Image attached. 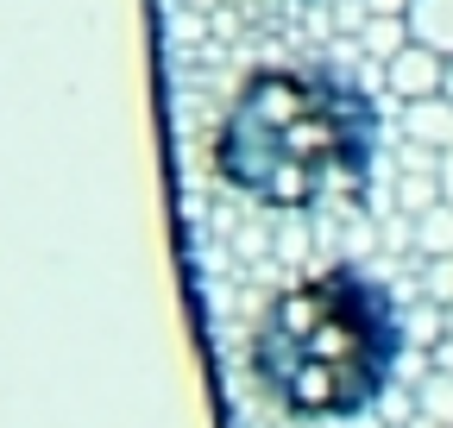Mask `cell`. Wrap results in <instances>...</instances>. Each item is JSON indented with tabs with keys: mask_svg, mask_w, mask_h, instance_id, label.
<instances>
[{
	"mask_svg": "<svg viewBox=\"0 0 453 428\" xmlns=\"http://www.w3.org/2000/svg\"><path fill=\"white\" fill-rule=\"evenodd\" d=\"M403 38L453 57V0H410L403 7Z\"/></svg>",
	"mask_w": 453,
	"mask_h": 428,
	"instance_id": "obj_5",
	"label": "cell"
},
{
	"mask_svg": "<svg viewBox=\"0 0 453 428\" xmlns=\"http://www.w3.org/2000/svg\"><path fill=\"white\" fill-rule=\"evenodd\" d=\"M214 177L258 208H315L365 189L378 164V107L334 70H252L208 139Z\"/></svg>",
	"mask_w": 453,
	"mask_h": 428,
	"instance_id": "obj_1",
	"label": "cell"
},
{
	"mask_svg": "<svg viewBox=\"0 0 453 428\" xmlns=\"http://www.w3.org/2000/svg\"><path fill=\"white\" fill-rule=\"evenodd\" d=\"M396 359H403V315L359 264H327L271 296L246 347L258 391L296 422L365 416L390 391Z\"/></svg>",
	"mask_w": 453,
	"mask_h": 428,
	"instance_id": "obj_2",
	"label": "cell"
},
{
	"mask_svg": "<svg viewBox=\"0 0 453 428\" xmlns=\"http://www.w3.org/2000/svg\"><path fill=\"white\" fill-rule=\"evenodd\" d=\"M441 82H447V57L441 50H428V44H396L390 57H384V88L396 95V101H428V95H441Z\"/></svg>",
	"mask_w": 453,
	"mask_h": 428,
	"instance_id": "obj_3",
	"label": "cell"
},
{
	"mask_svg": "<svg viewBox=\"0 0 453 428\" xmlns=\"http://www.w3.org/2000/svg\"><path fill=\"white\" fill-rule=\"evenodd\" d=\"M441 95H447V101H453V57H447V82H441Z\"/></svg>",
	"mask_w": 453,
	"mask_h": 428,
	"instance_id": "obj_7",
	"label": "cell"
},
{
	"mask_svg": "<svg viewBox=\"0 0 453 428\" xmlns=\"http://www.w3.org/2000/svg\"><path fill=\"white\" fill-rule=\"evenodd\" d=\"M434 195L453 208V151H441V157H434Z\"/></svg>",
	"mask_w": 453,
	"mask_h": 428,
	"instance_id": "obj_6",
	"label": "cell"
},
{
	"mask_svg": "<svg viewBox=\"0 0 453 428\" xmlns=\"http://www.w3.org/2000/svg\"><path fill=\"white\" fill-rule=\"evenodd\" d=\"M403 139L422 145V151H453V101L447 95H428V101H403Z\"/></svg>",
	"mask_w": 453,
	"mask_h": 428,
	"instance_id": "obj_4",
	"label": "cell"
}]
</instances>
